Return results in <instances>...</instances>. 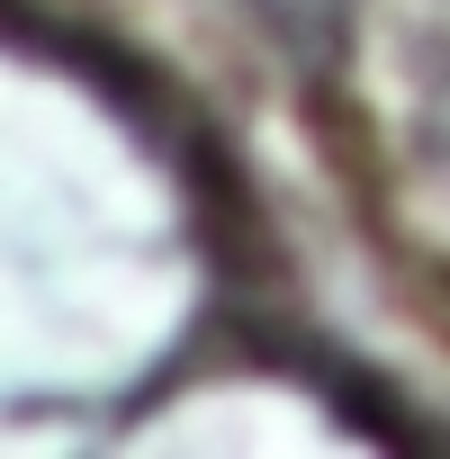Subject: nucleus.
Here are the masks:
<instances>
[{
  "instance_id": "f257e3e1",
  "label": "nucleus",
  "mask_w": 450,
  "mask_h": 459,
  "mask_svg": "<svg viewBox=\"0 0 450 459\" xmlns=\"http://www.w3.org/2000/svg\"><path fill=\"white\" fill-rule=\"evenodd\" d=\"M253 10V28L289 55V73L325 100L333 82H342V64H351V46H360V0H244Z\"/></svg>"
}]
</instances>
